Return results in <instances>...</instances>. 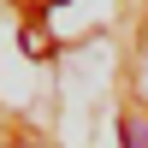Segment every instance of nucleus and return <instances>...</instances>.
Here are the masks:
<instances>
[{"mask_svg":"<svg viewBox=\"0 0 148 148\" xmlns=\"http://www.w3.org/2000/svg\"><path fill=\"white\" fill-rule=\"evenodd\" d=\"M125 148H148V125L142 119H125Z\"/></svg>","mask_w":148,"mask_h":148,"instance_id":"f257e3e1","label":"nucleus"}]
</instances>
